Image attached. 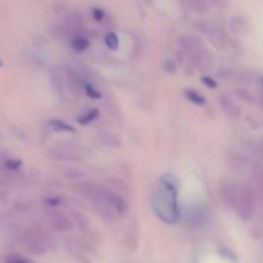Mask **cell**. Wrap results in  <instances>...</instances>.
<instances>
[{
  "label": "cell",
  "mask_w": 263,
  "mask_h": 263,
  "mask_svg": "<svg viewBox=\"0 0 263 263\" xmlns=\"http://www.w3.org/2000/svg\"><path fill=\"white\" fill-rule=\"evenodd\" d=\"M69 46H71L74 51H77V53H81V51H85L86 49L90 48V41L89 39L84 37V36L76 35L71 39V41H69Z\"/></svg>",
  "instance_id": "obj_12"
},
{
  "label": "cell",
  "mask_w": 263,
  "mask_h": 263,
  "mask_svg": "<svg viewBox=\"0 0 263 263\" xmlns=\"http://www.w3.org/2000/svg\"><path fill=\"white\" fill-rule=\"evenodd\" d=\"M21 243L28 253L43 256L49 249V239L45 231L40 228H30L21 236Z\"/></svg>",
  "instance_id": "obj_2"
},
{
  "label": "cell",
  "mask_w": 263,
  "mask_h": 263,
  "mask_svg": "<svg viewBox=\"0 0 263 263\" xmlns=\"http://www.w3.org/2000/svg\"><path fill=\"white\" fill-rule=\"evenodd\" d=\"M84 89H85V92H86L87 97L91 98V99H100V98H102V94H100V92L98 91V90L95 89L91 84H85Z\"/></svg>",
  "instance_id": "obj_22"
},
{
  "label": "cell",
  "mask_w": 263,
  "mask_h": 263,
  "mask_svg": "<svg viewBox=\"0 0 263 263\" xmlns=\"http://www.w3.org/2000/svg\"><path fill=\"white\" fill-rule=\"evenodd\" d=\"M64 80H66L67 82H68L69 87H71L73 91H79L80 89H81V82L79 81V79H77L76 73H74L72 69L69 68H66V73H64Z\"/></svg>",
  "instance_id": "obj_17"
},
{
  "label": "cell",
  "mask_w": 263,
  "mask_h": 263,
  "mask_svg": "<svg viewBox=\"0 0 263 263\" xmlns=\"http://www.w3.org/2000/svg\"><path fill=\"white\" fill-rule=\"evenodd\" d=\"M234 211L244 222H249L251 220H253L254 212H256V194L251 186L248 185L240 186L238 204Z\"/></svg>",
  "instance_id": "obj_3"
},
{
  "label": "cell",
  "mask_w": 263,
  "mask_h": 263,
  "mask_svg": "<svg viewBox=\"0 0 263 263\" xmlns=\"http://www.w3.org/2000/svg\"><path fill=\"white\" fill-rule=\"evenodd\" d=\"M239 193H240V187L236 186L234 184H225L222 186V200L226 204V207L235 210L236 204H238Z\"/></svg>",
  "instance_id": "obj_8"
},
{
  "label": "cell",
  "mask_w": 263,
  "mask_h": 263,
  "mask_svg": "<svg viewBox=\"0 0 263 263\" xmlns=\"http://www.w3.org/2000/svg\"><path fill=\"white\" fill-rule=\"evenodd\" d=\"M217 102L221 110H222L226 116H229V117L235 118L236 120V118H239L241 116V108L239 107L235 102H233L228 95H220Z\"/></svg>",
  "instance_id": "obj_9"
},
{
  "label": "cell",
  "mask_w": 263,
  "mask_h": 263,
  "mask_svg": "<svg viewBox=\"0 0 263 263\" xmlns=\"http://www.w3.org/2000/svg\"><path fill=\"white\" fill-rule=\"evenodd\" d=\"M71 216H72V218L74 220V222L77 223V226H79L82 231L89 230L90 221H89V218H87V216H85L84 213L80 212V211H76V210L71 211Z\"/></svg>",
  "instance_id": "obj_15"
},
{
  "label": "cell",
  "mask_w": 263,
  "mask_h": 263,
  "mask_svg": "<svg viewBox=\"0 0 263 263\" xmlns=\"http://www.w3.org/2000/svg\"><path fill=\"white\" fill-rule=\"evenodd\" d=\"M98 116H99V110L95 109L94 108V109L87 110V112H85L84 115L80 116V117L77 118V122H79L80 125L86 126V125H89V123L94 122V121L98 118Z\"/></svg>",
  "instance_id": "obj_18"
},
{
  "label": "cell",
  "mask_w": 263,
  "mask_h": 263,
  "mask_svg": "<svg viewBox=\"0 0 263 263\" xmlns=\"http://www.w3.org/2000/svg\"><path fill=\"white\" fill-rule=\"evenodd\" d=\"M84 27V17L80 13H72L71 15L66 18L61 25L62 35H73L82 30Z\"/></svg>",
  "instance_id": "obj_6"
},
{
  "label": "cell",
  "mask_w": 263,
  "mask_h": 263,
  "mask_svg": "<svg viewBox=\"0 0 263 263\" xmlns=\"http://www.w3.org/2000/svg\"><path fill=\"white\" fill-rule=\"evenodd\" d=\"M108 204L113 208L117 216H125L128 211V205L126 200L121 195L116 194L113 192H109V195H108Z\"/></svg>",
  "instance_id": "obj_10"
},
{
  "label": "cell",
  "mask_w": 263,
  "mask_h": 263,
  "mask_svg": "<svg viewBox=\"0 0 263 263\" xmlns=\"http://www.w3.org/2000/svg\"><path fill=\"white\" fill-rule=\"evenodd\" d=\"M66 248L67 251H68V253L72 254L74 258L79 259L80 262H81L82 259L86 258V254H85L84 248H82L80 241L76 240V239H68V240L66 241Z\"/></svg>",
  "instance_id": "obj_11"
},
{
  "label": "cell",
  "mask_w": 263,
  "mask_h": 263,
  "mask_svg": "<svg viewBox=\"0 0 263 263\" xmlns=\"http://www.w3.org/2000/svg\"><path fill=\"white\" fill-rule=\"evenodd\" d=\"M239 80H240L241 82H244V84H251L252 76H251V74H249V72H241L240 77H239Z\"/></svg>",
  "instance_id": "obj_29"
},
{
  "label": "cell",
  "mask_w": 263,
  "mask_h": 263,
  "mask_svg": "<svg viewBox=\"0 0 263 263\" xmlns=\"http://www.w3.org/2000/svg\"><path fill=\"white\" fill-rule=\"evenodd\" d=\"M79 193L84 199L91 203L95 210L105 207L108 204V195L109 192L95 182H82L79 186Z\"/></svg>",
  "instance_id": "obj_4"
},
{
  "label": "cell",
  "mask_w": 263,
  "mask_h": 263,
  "mask_svg": "<svg viewBox=\"0 0 263 263\" xmlns=\"http://www.w3.org/2000/svg\"><path fill=\"white\" fill-rule=\"evenodd\" d=\"M2 64H3V63H2V59H0V67H2Z\"/></svg>",
  "instance_id": "obj_32"
},
{
  "label": "cell",
  "mask_w": 263,
  "mask_h": 263,
  "mask_svg": "<svg viewBox=\"0 0 263 263\" xmlns=\"http://www.w3.org/2000/svg\"><path fill=\"white\" fill-rule=\"evenodd\" d=\"M179 180L172 175H166L161 179L152 198V207L159 220L167 225H174L180 220V208L177 203Z\"/></svg>",
  "instance_id": "obj_1"
},
{
  "label": "cell",
  "mask_w": 263,
  "mask_h": 263,
  "mask_svg": "<svg viewBox=\"0 0 263 263\" xmlns=\"http://www.w3.org/2000/svg\"><path fill=\"white\" fill-rule=\"evenodd\" d=\"M261 180H262V184H263V171L261 172Z\"/></svg>",
  "instance_id": "obj_31"
},
{
  "label": "cell",
  "mask_w": 263,
  "mask_h": 263,
  "mask_svg": "<svg viewBox=\"0 0 263 263\" xmlns=\"http://www.w3.org/2000/svg\"><path fill=\"white\" fill-rule=\"evenodd\" d=\"M184 95L190 103H193V104L195 105H199V107H203V105H205V103H207V99H205L199 91H197V90L186 89L184 91Z\"/></svg>",
  "instance_id": "obj_14"
},
{
  "label": "cell",
  "mask_w": 263,
  "mask_h": 263,
  "mask_svg": "<svg viewBox=\"0 0 263 263\" xmlns=\"http://www.w3.org/2000/svg\"><path fill=\"white\" fill-rule=\"evenodd\" d=\"M210 213H208L207 207L203 205H193L187 213V222L193 228H202L208 222Z\"/></svg>",
  "instance_id": "obj_7"
},
{
  "label": "cell",
  "mask_w": 263,
  "mask_h": 263,
  "mask_svg": "<svg viewBox=\"0 0 263 263\" xmlns=\"http://www.w3.org/2000/svg\"><path fill=\"white\" fill-rule=\"evenodd\" d=\"M5 166L9 170H18L21 167V161H18V159H9V161H7Z\"/></svg>",
  "instance_id": "obj_28"
},
{
  "label": "cell",
  "mask_w": 263,
  "mask_h": 263,
  "mask_svg": "<svg viewBox=\"0 0 263 263\" xmlns=\"http://www.w3.org/2000/svg\"><path fill=\"white\" fill-rule=\"evenodd\" d=\"M64 203V200L59 197H49L44 200V204L46 207H61Z\"/></svg>",
  "instance_id": "obj_23"
},
{
  "label": "cell",
  "mask_w": 263,
  "mask_h": 263,
  "mask_svg": "<svg viewBox=\"0 0 263 263\" xmlns=\"http://www.w3.org/2000/svg\"><path fill=\"white\" fill-rule=\"evenodd\" d=\"M49 123H50L53 130L57 131V133H76V128L73 126H71L69 123L64 122L62 120H51Z\"/></svg>",
  "instance_id": "obj_16"
},
{
  "label": "cell",
  "mask_w": 263,
  "mask_h": 263,
  "mask_svg": "<svg viewBox=\"0 0 263 263\" xmlns=\"http://www.w3.org/2000/svg\"><path fill=\"white\" fill-rule=\"evenodd\" d=\"M97 211L98 216L104 221L105 223H115L117 220V213L113 211V208L110 205H105V207L98 208Z\"/></svg>",
  "instance_id": "obj_13"
},
{
  "label": "cell",
  "mask_w": 263,
  "mask_h": 263,
  "mask_svg": "<svg viewBox=\"0 0 263 263\" xmlns=\"http://www.w3.org/2000/svg\"><path fill=\"white\" fill-rule=\"evenodd\" d=\"M91 15H92V18H94V20L97 21V22H103V20H104V18H105L104 10H103L102 8H98V7L92 8V9H91Z\"/></svg>",
  "instance_id": "obj_24"
},
{
  "label": "cell",
  "mask_w": 263,
  "mask_h": 263,
  "mask_svg": "<svg viewBox=\"0 0 263 263\" xmlns=\"http://www.w3.org/2000/svg\"><path fill=\"white\" fill-rule=\"evenodd\" d=\"M202 82L205 85V86L210 87V89H217V86H218L217 82H216L215 80H213L212 77H210V76H203L202 77Z\"/></svg>",
  "instance_id": "obj_27"
},
{
  "label": "cell",
  "mask_w": 263,
  "mask_h": 263,
  "mask_svg": "<svg viewBox=\"0 0 263 263\" xmlns=\"http://www.w3.org/2000/svg\"><path fill=\"white\" fill-rule=\"evenodd\" d=\"M187 5L190 7V10L195 13H204L208 10V3L205 2H190Z\"/></svg>",
  "instance_id": "obj_21"
},
{
  "label": "cell",
  "mask_w": 263,
  "mask_h": 263,
  "mask_svg": "<svg viewBox=\"0 0 263 263\" xmlns=\"http://www.w3.org/2000/svg\"><path fill=\"white\" fill-rule=\"evenodd\" d=\"M48 221L49 225L55 231H59V233H68L73 228L71 218L64 215V213L58 212V211H53V212L49 213Z\"/></svg>",
  "instance_id": "obj_5"
},
{
  "label": "cell",
  "mask_w": 263,
  "mask_h": 263,
  "mask_svg": "<svg viewBox=\"0 0 263 263\" xmlns=\"http://www.w3.org/2000/svg\"><path fill=\"white\" fill-rule=\"evenodd\" d=\"M235 94H236V97L240 98V99L244 100V102L249 103V104H256L257 103L256 97H254V95L252 94L249 90L243 89V87H239V89H236Z\"/></svg>",
  "instance_id": "obj_19"
},
{
  "label": "cell",
  "mask_w": 263,
  "mask_h": 263,
  "mask_svg": "<svg viewBox=\"0 0 263 263\" xmlns=\"http://www.w3.org/2000/svg\"><path fill=\"white\" fill-rule=\"evenodd\" d=\"M5 263H33V262L30 261L28 258H25V257L10 256V257H8Z\"/></svg>",
  "instance_id": "obj_26"
},
{
  "label": "cell",
  "mask_w": 263,
  "mask_h": 263,
  "mask_svg": "<svg viewBox=\"0 0 263 263\" xmlns=\"http://www.w3.org/2000/svg\"><path fill=\"white\" fill-rule=\"evenodd\" d=\"M175 62H176L175 59H167V61H164L163 68L167 73L172 74L176 72V63H175Z\"/></svg>",
  "instance_id": "obj_25"
},
{
  "label": "cell",
  "mask_w": 263,
  "mask_h": 263,
  "mask_svg": "<svg viewBox=\"0 0 263 263\" xmlns=\"http://www.w3.org/2000/svg\"><path fill=\"white\" fill-rule=\"evenodd\" d=\"M261 81H262V85H263V76H262V79H261Z\"/></svg>",
  "instance_id": "obj_33"
},
{
  "label": "cell",
  "mask_w": 263,
  "mask_h": 263,
  "mask_svg": "<svg viewBox=\"0 0 263 263\" xmlns=\"http://www.w3.org/2000/svg\"><path fill=\"white\" fill-rule=\"evenodd\" d=\"M104 41L105 45H107L110 50H117L118 46H120V39H118L117 33L113 32V31H110V32H108L107 35H105Z\"/></svg>",
  "instance_id": "obj_20"
},
{
  "label": "cell",
  "mask_w": 263,
  "mask_h": 263,
  "mask_svg": "<svg viewBox=\"0 0 263 263\" xmlns=\"http://www.w3.org/2000/svg\"><path fill=\"white\" fill-rule=\"evenodd\" d=\"M258 104H259V107H261L262 109H263V94L259 95V98H258Z\"/></svg>",
  "instance_id": "obj_30"
}]
</instances>
